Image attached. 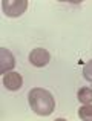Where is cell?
Here are the masks:
<instances>
[{"mask_svg": "<svg viewBox=\"0 0 92 121\" xmlns=\"http://www.w3.org/2000/svg\"><path fill=\"white\" fill-rule=\"evenodd\" d=\"M28 100H29V106L37 115L48 117L54 112L55 109V100H54L52 94L43 87H34L28 94Z\"/></svg>", "mask_w": 92, "mask_h": 121, "instance_id": "6da1fadb", "label": "cell"}, {"mask_svg": "<svg viewBox=\"0 0 92 121\" xmlns=\"http://www.w3.org/2000/svg\"><path fill=\"white\" fill-rule=\"evenodd\" d=\"M3 14L6 17H20L28 8L26 0H3Z\"/></svg>", "mask_w": 92, "mask_h": 121, "instance_id": "7a4b0ae2", "label": "cell"}, {"mask_svg": "<svg viewBox=\"0 0 92 121\" xmlns=\"http://www.w3.org/2000/svg\"><path fill=\"white\" fill-rule=\"evenodd\" d=\"M51 61V54L43 48H35L29 54V63L35 68H45Z\"/></svg>", "mask_w": 92, "mask_h": 121, "instance_id": "3957f363", "label": "cell"}, {"mask_svg": "<svg viewBox=\"0 0 92 121\" xmlns=\"http://www.w3.org/2000/svg\"><path fill=\"white\" fill-rule=\"evenodd\" d=\"M15 66V58L12 52L6 48H0V74L5 75Z\"/></svg>", "mask_w": 92, "mask_h": 121, "instance_id": "277c9868", "label": "cell"}, {"mask_svg": "<svg viewBox=\"0 0 92 121\" xmlns=\"http://www.w3.org/2000/svg\"><path fill=\"white\" fill-rule=\"evenodd\" d=\"M3 86L8 91H18L23 86V78L18 72H8L3 75Z\"/></svg>", "mask_w": 92, "mask_h": 121, "instance_id": "5b68a950", "label": "cell"}, {"mask_svg": "<svg viewBox=\"0 0 92 121\" xmlns=\"http://www.w3.org/2000/svg\"><path fill=\"white\" fill-rule=\"evenodd\" d=\"M77 98L83 104H91L92 103V89L91 87H81L77 94Z\"/></svg>", "mask_w": 92, "mask_h": 121, "instance_id": "8992f818", "label": "cell"}, {"mask_svg": "<svg viewBox=\"0 0 92 121\" xmlns=\"http://www.w3.org/2000/svg\"><path fill=\"white\" fill-rule=\"evenodd\" d=\"M78 117L84 121H92V104H84L78 110Z\"/></svg>", "mask_w": 92, "mask_h": 121, "instance_id": "52a82bcc", "label": "cell"}, {"mask_svg": "<svg viewBox=\"0 0 92 121\" xmlns=\"http://www.w3.org/2000/svg\"><path fill=\"white\" fill-rule=\"evenodd\" d=\"M83 77L86 78L88 81L92 83V60H89V61L84 65V68H83Z\"/></svg>", "mask_w": 92, "mask_h": 121, "instance_id": "ba28073f", "label": "cell"}]
</instances>
